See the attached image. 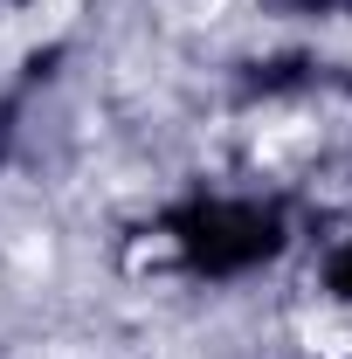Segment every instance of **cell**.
<instances>
[{
  "mask_svg": "<svg viewBox=\"0 0 352 359\" xmlns=\"http://www.w3.org/2000/svg\"><path fill=\"white\" fill-rule=\"evenodd\" d=\"M269 242H276V222L263 208H201L187 222V249L208 269H242L256 256H269Z\"/></svg>",
  "mask_w": 352,
  "mask_h": 359,
  "instance_id": "obj_1",
  "label": "cell"
},
{
  "mask_svg": "<svg viewBox=\"0 0 352 359\" xmlns=\"http://www.w3.org/2000/svg\"><path fill=\"white\" fill-rule=\"evenodd\" d=\"M332 290H339V297H352V249L332 263Z\"/></svg>",
  "mask_w": 352,
  "mask_h": 359,
  "instance_id": "obj_2",
  "label": "cell"
},
{
  "mask_svg": "<svg viewBox=\"0 0 352 359\" xmlns=\"http://www.w3.org/2000/svg\"><path fill=\"white\" fill-rule=\"evenodd\" d=\"M304 7H318V0H304Z\"/></svg>",
  "mask_w": 352,
  "mask_h": 359,
  "instance_id": "obj_3",
  "label": "cell"
}]
</instances>
